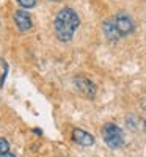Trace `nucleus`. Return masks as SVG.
Returning <instances> with one entry per match:
<instances>
[{"mask_svg":"<svg viewBox=\"0 0 146 157\" xmlns=\"http://www.w3.org/2000/svg\"><path fill=\"white\" fill-rule=\"evenodd\" d=\"M79 27H80V17L72 8L64 6L57 13L54 21V29L57 38L61 43H69Z\"/></svg>","mask_w":146,"mask_h":157,"instance_id":"1","label":"nucleus"},{"mask_svg":"<svg viewBox=\"0 0 146 157\" xmlns=\"http://www.w3.org/2000/svg\"><path fill=\"white\" fill-rule=\"evenodd\" d=\"M102 140L105 141V145L112 149H119L124 145V134L119 126L115 123H107L102 127Z\"/></svg>","mask_w":146,"mask_h":157,"instance_id":"2","label":"nucleus"},{"mask_svg":"<svg viewBox=\"0 0 146 157\" xmlns=\"http://www.w3.org/2000/svg\"><path fill=\"white\" fill-rule=\"evenodd\" d=\"M113 21H115V25H116L119 35H121V38L134 33L135 24H134V19H132L127 13H118V14L113 17Z\"/></svg>","mask_w":146,"mask_h":157,"instance_id":"3","label":"nucleus"},{"mask_svg":"<svg viewBox=\"0 0 146 157\" xmlns=\"http://www.w3.org/2000/svg\"><path fill=\"white\" fill-rule=\"evenodd\" d=\"M74 85H75V88L80 91L83 96H86L88 99H93V98L96 96V85L93 83L90 78L82 77V75H77V77H74Z\"/></svg>","mask_w":146,"mask_h":157,"instance_id":"4","label":"nucleus"},{"mask_svg":"<svg viewBox=\"0 0 146 157\" xmlns=\"http://www.w3.org/2000/svg\"><path fill=\"white\" fill-rule=\"evenodd\" d=\"M14 24L19 32L25 33L29 32L32 27H33V21H32V16L29 14V11H25L24 8L22 10H17L14 13Z\"/></svg>","mask_w":146,"mask_h":157,"instance_id":"5","label":"nucleus"},{"mask_svg":"<svg viewBox=\"0 0 146 157\" xmlns=\"http://www.w3.org/2000/svg\"><path fill=\"white\" fill-rule=\"evenodd\" d=\"M72 140L77 143V145L85 146V148L94 145V137H93L90 132H86V130H83V129H74L72 130Z\"/></svg>","mask_w":146,"mask_h":157,"instance_id":"6","label":"nucleus"},{"mask_svg":"<svg viewBox=\"0 0 146 157\" xmlns=\"http://www.w3.org/2000/svg\"><path fill=\"white\" fill-rule=\"evenodd\" d=\"M102 30H104L105 38H107L109 41H112V43L118 41V39L121 38V35H119V32H118V29H116V25H115V21H113V19L104 21V24H102Z\"/></svg>","mask_w":146,"mask_h":157,"instance_id":"7","label":"nucleus"},{"mask_svg":"<svg viewBox=\"0 0 146 157\" xmlns=\"http://www.w3.org/2000/svg\"><path fill=\"white\" fill-rule=\"evenodd\" d=\"M16 2L21 5V8H24V10H30V8H35V6H36L38 0H16Z\"/></svg>","mask_w":146,"mask_h":157,"instance_id":"8","label":"nucleus"},{"mask_svg":"<svg viewBox=\"0 0 146 157\" xmlns=\"http://www.w3.org/2000/svg\"><path fill=\"white\" fill-rule=\"evenodd\" d=\"M10 151V143L6 138H0V155Z\"/></svg>","mask_w":146,"mask_h":157,"instance_id":"9","label":"nucleus"},{"mask_svg":"<svg viewBox=\"0 0 146 157\" xmlns=\"http://www.w3.org/2000/svg\"><path fill=\"white\" fill-rule=\"evenodd\" d=\"M2 64H3V72H2V77H0V86H3V82H5L6 74H8V64L5 61H2Z\"/></svg>","mask_w":146,"mask_h":157,"instance_id":"10","label":"nucleus"},{"mask_svg":"<svg viewBox=\"0 0 146 157\" xmlns=\"http://www.w3.org/2000/svg\"><path fill=\"white\" fill-rule=\"evenodd\" d=\"M0 157H17V155H14V154H11V152L8 151V152H5V154H2V155H0Z\"/></svg>","mask_w":146,"mask_h":157,"instance_id":"11","label":"nucleus"},{"mask_svg":"<svg viewBox=\"0 0 146 157\" xmlns=\"http://www.w3.org/2000/svg\"><path fill=\"white\" fill-rule=\"evenodd\" d=\"M143 127H144V134H146V121L143 123Z\"/></svg>","mask_w":146,"mask_h":157,"instance_id":"12","label":"nucleus"},{"mask_svg":"<svg viewBox=\"0 0 146 157\" xmlns=\"http://www.w3.org/2000/svg\"><path fill=\"white\" fill-rule=\"evenodd\" d=\"M49 2H60V0H49Z\"/></svg>","mask_w":146,"mask_h":157,"instance_id":"13","label":"nucleus"}]
</instances>
